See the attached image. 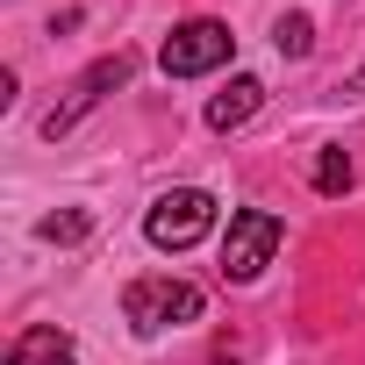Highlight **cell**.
Listing matches in <instances>:
<instances>
[{
  "label": "cell",
  "mask_w": 365,
  "mask_h": 365,
  "mask_svg": "<svg viewBox=\"0 0 365 365\" xmlns=\"http://www.w3.org/2000/svg\"><path fill=\"white\" fill-rule=\"evenodd\" d=\"M344 93H351V101H358V93H365V72H358V79H344Z\"/></svg>",
  "instance_id": "8fae6325"
},
{
  "label": "cell",
  "mask_w": 365,
  "mask_h": 365,
  "mask_svg": "<svg viewBox=\"0 0 365 365\" xmlns=\"http://www.w3.org/2000/svg\"><path fill=\"white\" fill-rule=\"evenodd\" d=\"M279 237H287V222H279L272 208H237L230 230H222V279H230V287H251V279L272 265Z\"/></svg>",
  "instance_id": "3957f363"
},
{
  "label": "cell",
  "mask_w": 365,
  "mask_h": 365,
  "mask_svg": "<svg viewBox=\"0 0 365 365\" xmlns=\"http://www.w3.org/2000/svg\"><path fill=\"white\" fill-rule=\"evenodd\" d=\"M201 287L194 279H172V272H143L122 287V315L150 336V329H179V322H201Z\"/></svg>",
  "instance_id": "6da1fadb"
},
{
  "label": "cell",
  "mask_w": 365,
  "mask_h": 365,
  "mask_svg": "<svg viewBox=\"0 0 365 365\" xmlns=\"http://www.w3.org/2000/svg\"><path fill=\"white\" fill-rule=\"evenodd\" d=\"M0 365H79V344H72L65 329L36 322V329H22V336L8 344V358H0Z\"/></svg>",
  "instance_id": "8992f818"
},
{
  "label": "cell",
  "mask_w": 365,
  "mask_h": 365,
  "mask_svg": "<svg viewBox=\"0 0 365 365\" xmlns=\"http://www.w3.org/2000/svg\"><path fill=\"white\" fill-rule=\"evenodd\" d=\"M344 187H351V158L336 143H322L315 150V194H344Z\"/></svg>",
  "instance_id": "ba28073f"
},
{
  "label": "cell",
  "mask_w": 365,
  "mask_h": 365,
  "mask_svg": "<svg viewBox=\"0 0 365 365\" xmlns=\"http://www.w3.org/2000/svg\"><path fill=\"white\" fill-rule=\"evenodd\" d=\"M272 43H279V58H308V51H315V22H308V15H279Z\"/></svg>",
  "instance_id": "9c48e42d"
},
{
  "label": "cell",
  "mask_w": 365,
  "mask_h": 365,
  "mask_svg": "<svg viewBox=\"0 0 365 365\" xmlns=\"http://www.w3.org/2000/svg\"><path fill=\"white\" fill-rule=\"evenodd\" d=\"M129 72H136V65H129L122 51H115V58H101L93 72H79V86H72V93H65V101L43 115V136H51V143H58V136H72V129H79V115H93V108H101L115 86H129Z\"/></svg>",
  "instance_id": "5b68a950"
},
{
  "label": "cell",
  "mask_w": 365,
  "mask_h": 365,
  "mask_svg": "<svg viewBox=\"0 0 365 365\" xmlns=\"http://www.w3.org/2000/svg\"><path fill=\"white\" fill-rule=\"evenodd\" d=\"M258 108H265V79L237 72V79H230V86H222L215 101H208V129H222V136H230V129H244V122H251Z\"/></svg>",
  "instance_id": "52a82bcc"
},
{
  "label": "cell",
  "mask_w": 365,
  "mask_h": 365,
  "mask_svg": "<svg viewBox=\"0 0 365 365\" xmlns=\"http://www.w3.org/2000/svg\"><path fill=\"white\" fill-rule=\"evenodd\" d=\"M230 51H237L230 22H208V15H194V22H179V29L158 43V65H165V79H201V72L230 65Z\"/></svg>",
  "instance_id": "277c9868"
},
{
  "label": "cell",
  "mask_w": 365,
  "mask_h": 365,
  "mask_svg": "<svg viewBox=\"0 0 365 365\" xmlns=\"http://www.w3.org/2000/svg\"><path fill=\"white\" fill-rule=\"evenodd\" d=\"M215 194L208 187H172V194H158L150 201V215H143V237L158 244V251H194L208 230H215Z\"/></svg>",
  "instance_id": "7a4b0ae2"
},
{
  "label": "cell",
  "mask_w": 365,
  "mask_h": 365,
  "mask_svg": "<svg viewBox=\"0 0 365 365\" xmlns=\"http://www.w3.org/2000/svg\"><path fill=\"white\" fill-rule=\"evenodd\" d=\"M86 230H93V215H79V208H65V215H43V222H36V237H43V244H79Z\"/></svg>",
  "instance_id": "30bf717a"
}]
</instances>
